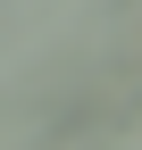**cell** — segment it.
Here are the masks:
<instances>
[{
	"label": "cell",
	"instance_id": "cell-2",
	"mask_svg": "<svg viewBox=\"0 0 142 150\" xmlns=\"http://www.w3.org/2000/svg\"><path fill=\"white\" fill-rule=\"evenodd\" d=\"M126 125H142V92H134V108H126Z\"/></svg>",
	"mask_w": 142,
	"mask_h": 150
},
{
	"label": "cell",
	"instance_id": "cell-1",
	"mask_svg": "<svg viewBox=\"0 0 142 150\" xmlns=\"http://www.w3.org/2000/svg\"><path fill=\"white\" fill-rule=\"evenodd\" d=\"M117 134H42V150H109Z\"/></svg>",
	"mask_w": 142,
	"mask_h": 150
}]
</instances>
